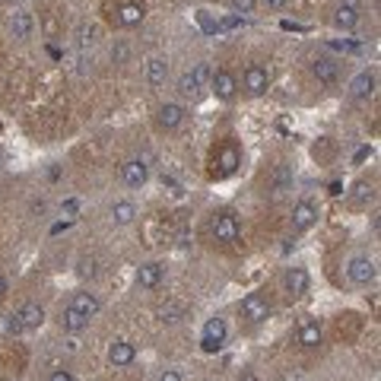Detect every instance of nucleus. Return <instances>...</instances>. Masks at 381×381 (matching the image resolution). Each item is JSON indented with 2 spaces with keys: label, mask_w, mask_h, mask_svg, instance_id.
<instances>
[{
  "label": "nucleus",
  "mask_w": 381,
  "mask_h": 381,
  "mask_svg": "<svg viewBox=\"0 0 381 381\" xmlns=\"http://www.w3.org/2000/svg\"><path fill=\"white\" fill-rule=\"evenodd\" d=\"M238 308H241V318H245L248 324H264L267 318H270V302H267L264 292H248Z\"/></svg>",
  "instance_id": "nucleus-1"
},
{
  "label": "nucleus",
  "mask_w": 381,
  "mask_h": 381,
  "mask_svg": "<svg viewBox=\"0 0 381 381\" xmlns=\"http://www.w3.org/2000/svg\"><path fill=\"white\" fill-rule=\"evenodd\" d=\"M226 334H229L226 321L222 318H210L200 330V349L203 353H219L222 343H226Z\"/></svg>",
  "instance_id": "nucleus-2"
},
{
  "label": "nucleus",
  "mask_w": 381,
  "mask_h": 381,
  "mask_svg": "<svg viewBox=\"0 0 381 381\" xmlns=\"http://www.w3.org/2000/svg\"><path fill=\"white\" fill-rule=\"evenodd\" d=\"M238 232H241V226H238V216H235V213L222 210V213L213 216V235H216V241H222V245H232V241H238Z\"/></svg>",
  "instance_id": "nucleus-3"
},
{
  "label": "nucleus",
  "mask_w": 381,
  "mask_h": 381,
  "mask_svg": "<svg viewBox=\"0 0 381 381\" xmlns=\"http://www.w3.org/2000/svg\"><path fill=\"white\" fill-rule=\"evenodd\" d=\"M346 277H349V283H356V286H368V283H375V277H378V267H375L372 258L359 254V258H353L346 264Z\"/></svg>",
  "instance_id": "nucleus-4"
},
{
  "label": "nucleus",
  "mask_w": 381,
  "mask_h": 381,
  "mask_svg": "<svg viewBox=\"0 0 381 381\" xmlns=\"http://www.w3.org/2000/svg\"><path fill=\"white\" fill-rule=\"evenodd\" d=\"M241 86H245L248 95H264L267 86H270V73H267V67H260V64H248L245 76H241Z\"/></svg>",
  "instance_id": "nucleus-5"
},
{
  "label": "nucleus",
  "mask_w": 381,
  "mask_h": 381,
  "mask_svg": "<svg viewBox=\"0 0 381 381\" xmlns=\"http://www.w3.org/2000/svg\"><path fill=\"white\" fill-rule=\"evenodd\" d=\"M210 89L219 102H232L238 95V80H235L232 70H216L213 80H210Z\"/></svg>",
  "instance_id": "nucleus-6"
},
{
  "label": "nucleus",
  "mask_w": 381,
  "mask_h": 381,
  "mask_svg": "<svg viewBox=\"0 0 381 381\" xmlns=\"http://www.w3.org/2000/svg\"><path fill=\"white\" fill-rule=\"evenodd\" d=\"M283 292L289 302L292 298H302L305 292H308V270H305V267H289L283 277Z\"/></svg>",
  "instance_id": "nucleus-7"
},
{
  "label": "nucleus",
  "mask_w": 381,
  "mask_h": 381,
  "mask_svg": "<svg viewBox=\"0 0 381 381\" xmlns=\"http://www.w3.org/2000/svg\"><path fill=\"white\" fill-rule=\"evenodd\" d=\"M318 222V207L311 200H298L296 207H292V219H289V226H292V232H308L311 226Z\"/></svg>",
  "instance_id": "nucleus-8"
},
{
  "label": "nucleus",
  "mask_w": 381,
  "mask_h": 381,
  "mask_svg": "<svg viewBox=\"0 0 381 381\" xmlns=\"http://www.w3.org/2000/svg\"><path fill=\"white\" fill-rule=\"evenodd\" d=\"M67 308L80 311V315H83V318H89V321H92V318H95V315H99L102 302H99V296H95V292H89V289H80V292H73V296H70Z\"/></svg>",
  "instance_id": "nucleus-9"
},
{
  "label": "nucleus",
  "mask_w": 381,
  "mask_h": 381,
  "mask_svg": "<svg viewBox=\"0 0 381 381\" xmlns=\"http://www.w3.org/2000/svg\"><path fill=\"white\" fill-rule=\"evenodd\" d=\"M156 124H159V131H178V127L184 124V105L165 102V105L156 111Z\"/></svg>",
  "instance_id": "nucleus-10"
},
{
  "label": "nucleus",
  "mask_w": 381,
  "mask_h": 381,
  "mask_svg": "<svg viewBox=\"0 0 381 381\" xmlns=\"http://www.w3.org/2000/svg\"><path fill=\"white\" fill-rule=\"evenodd\" d=\"M146 178H150V169H146L143 159H127V162L121 165V181H124L127 188H143Z\"/></svg>",
  "instance_id": "nucleus-11"
},
{
  "label": "nucleus",
  "mask_w": 381,
  "mask_h": 381,
  "mask_svg": "<svg viewBox=\"0 0 381 381\" xmlns=\"http://www.w3.org/2000/svg\"><path fill=\"white\" fill-rule=\"evenodd\" d=\"M165 277V267L159 260H150V264H140L137 267V286L140 289H156Z\"/></svg>",
  "instance_id": "nucleus-12"
},
{
  "label": "nucleus",
  "mask_w": 381,
  "mask_h": 381,
  "mask_svg": "<svg viewBox=\"0 0 381 381\" xmlns=\"http://www.w3.org/2000/svg\"><path fill=\"white\" fill-rule=\"evenodd\" d=\"M133 359H137V349H133V343H127V340H114L111 346H108V362H111L114 368L131 365Z\"/></svg>",
  "instance_id": "nucleus-13"
},
{
  "label": "nucleus",
  "mask_w": 381,
  "mask_h": 381,
  "mask_svg": "<svg viewBox=\"0 0 381 381\" xmlns=\"http://www.w3.org/2000/svg\"><path fill=\"white\" fill-rule=\"evenodd\" d=\"M375 86H378V76H375L372 70H362V73L353 76V83H349V95H353V99H368V95H375Z\"/></svg>",
  "instance_id": "nucleus-14"
},
{
  "label": "nucleus",
  "mask_w": 381,
  "mask_h": 381,
  "mask_svg": "<svg viewBox=\"0 0 381 381\" xmlns=\"http://www.w3.org/2000/svg\"><path fill=\"white\" fill-rule=\"evenodd\" d=\"M238 162H241L238 150H235V146H222L219 156H216V165H219V169H213V175L216 178H229L235 169H238Z\"/></svg>",
  "instance_id": "nucleus-15"
},
{
  "label": "nucleus",
  "mask_w": 381,
  "mask_h": 381,
  "mask_svg": "<svg viewBox=\"0 0 381 381\" xmlns=\"http://www.w3.org/2000/svg\"><path fill=\"white\" fill-rule=\"evenodd\" d=\"M16 318H19V324H23V330H38L44 324V308L35 302H25L23 308L16 311Z\"/></svg>",
  "instance_id": "nucleus-16"
},
{
  "label": "nucleus",
  "mask_w": 381,
  "mask_h": 381,
  "mask_svg": "<svg viewBox=\"0 0 381 381\" xmlns=\"http://www.w3.org/2000/svg\"><path fill=\"white\" fill-rule=\"evenodd\" d=\"M32 29H35V19H32V13L29 10H16L10 16V32H13V38H29L32 35Z\"/></svg>",
  "instance_id": "nucleus-17"
},
{
  "label": "nucleus",
  "mask_w": 381,
  "mask_h": 381,
  "mask_svg": "<svg viewBox=\"0 0 381 381\" xmlns=\"http://www.w3.org/2000/svg\"><path fill=\"white\" fill-rule=\"evenodd\" d=\"M165 80H169V61L165 57H150L146 61V83L150 86H165Z\"/></svg>",
  "instance_id": "nucleus-18"
},
{
  "label": "nucleus",
  "mask_w": 381,
  "mask_h": 381,
  "mask_svg": "<svg viewBox=\"0 0 381 381\" xmlns=\"http://www.w3.org/2000/svg\"><path fill=\"white\" fill-rule=\"evenodd\" d=\"M315 76H318V83H324V86H334L337 76H340V64H337L334 57H318L315 61Z\"/></svg>",
  "instance_id": "nucleus-19"
},
{
  "label": "nucleus",
  "mask_w": 381,
  "mask_h": 381,
  "mask_svg": "<svg viewBox=\"0 0 381 381\" xmlns=\"http://www.w3.org/2000/svg\"><path fill=\"white\" fill-rule=\"evenodd\" d=\"M143 16H146V10L140 4H124L114 19H118V25H124V29H133V25L143 23Z\"/></svg>",
  "instance_id": "nucleus-20"
},
{
  "label": "nucleus",
  "mask_w": 381,
  "mask_h": 381,
  "mask_svg": "<svg viewBox=\"0 0 381 381\" xmlns=\"http://www.w3.org/2000/svg\"><path fill=\"white\" fill-rule=\"evenodd\" d=\"M334 25H337V29H343V32L356 29V25H359V10L337 4V10H334Z\"/></svg>",
  "instance_id": "nucleus-21"
},
{
  "label": "nucleus",
  "mask_w": 381,
  "mask_h": 381,
  "mask_svg": "<svg viewBox=\"0 0 381 381\" xmlns=\"http://www.w3.org/2000/svg\"><path fill=\"white\" fill-rule=\"evenodd\" d=\"M133 219H137V207H133L131 200H118L111 207V222L114 226H131Z\"/></svg>",
  "instance_id": "nucleus-22"
},
{
  "label": "nucleus",
  "mask_w": 381,
  "mask_h": 381,
  "mask_svg": "<svg viewBox=\"0 0 381 381\" xmlns=\"http://www.w3.org/2000/svg\"><path fill=\"white\" fill-rule=\"evenodd\" d=\"M321 324H318V321H305L302 324V327H298V343H302V346L305 349H315L318 346V343H321Z\"/></svg>",
  "instance_id": "nucleus-23"
},
{
  "label": "nucleus",
  "mask_w": 381,
  "mask_h": 381,
  "mask_svg": "<svg viewBox=\"0 0 381 381\" xmlns=\"http://www.w3.org/2000/svg\"><path fill=\"white\" fill-rule=\"evenodd\" d=\"M61 327L70 330V334H80V330L89 327V318H83L80 311H73V308H64L61 311Z\"/></svg>",
  "instance_id": "nucleus-24"
},
{
  "label": "nucleus",
  "mask_w": 381,
  "mask_h": 381,
  "mask_svg": "<svg viewBox=\"0 0 381 381\" xmlns=\"http://www.w3.org/2000/svg\"><path fill=\"white\" fill-rule=\"evenodd\" d=\"M188 73H190V80L197 83V89H207V86H210V80H213V70H210V64H207V61L194 64V67H190Z\"/></svg>",
  "instance_id": "nucleus-25"
},
{
  "label": "nucleus",
  "mask_w": 381,
  "mask_h": 381,
  "mask_svg": "<svg viewBox=\"0 0 381 381\" xmlns=\"http://www.w3.org/2000/svg\"><path fill=\"white\" fill-rule=\"evenodd\" d=\"M349 200H353L356 207H365L368 200H375V188H372L368 181H359V184L353 188V194H349Z\"/></svg>",
  "instance_id": "nucleus-26"
},
{
  "label": "nucleus",
  "mask_w": 381,
  "mask_h": 381,
  "mask_svg": "<svg viewBox=\"0 0 381 381\" xmlns=\"http://www.w3.org/2000/svg\"><path fill=\"white\" fill-rule=\"evenodd\" d=\"M156 315H159V321H165V324H175V321H181V318H184V305L169 302V305H162V308H159Z\"/></svg>",
  "instance_id": "nucleus-27"
},
{
  "label": "nucleus",
  "mask_w": 381,
  "mask_h": 381,
  "mask_svg": "<svg viewBox=\"0 0 381 381\" xmlns=\"http://www.w3.org/2000/svg\"><path fill=\"white\" fill-rule=\"evenodd\" d=\"M229 6H232V13H254L258 0H229Z\"/></svg>",
  "instance_id": "nucleus-28"
},
{
  "label": "nucleus",
  "mask_w": 381,
  "mask_h": 381,
  "mask_svg": "<svg viewBox=\"0 0 381 381\" xmlns=\"http://www.w3.org/2000/svg\"><path fill=\"white\" fill-rule=\"evenodd\" d=\"M48 381H73V375H70L67 368H54V372L48 375Z\"/></svg>",
  "instance_id": "nucleus-29"
},
{
  "label": "nucleus",
  "mask_w": 381,
  "mask_h": 381,
  "mask_svg": "<svg viewBox=\"0 0 381 381\" xmlns=\"http://www.w3.org/2000/svg\"><path fill=\"white\" fill-rule=\"evenodd\" d=\"M159 381H181V372H178V368H165V372L159 375Z\"/></svg>",
  "instance_id": "nucleus-30"
},
{
  "label": "nucleus",
  "mask_w": 381,
  "mask_h": 381,
  "mask_svg": "<svg viewBox=\"0 0 381 381\" xmlns=\"http://www.w3.org/2000/svg\"><path fill=\"white\" fill-rule=\"evenodd\" d=\"M6 330H10V334H23V324H19L16 315H10V321H6Z\"/></svg>",
  "instance_id": "nucleus-31"
},
{
  "label": "nucleus",
  "mask_w": 381,
  "mask_h": 381,
  "mask_svg": "<svg viewBox=\"0 0 381 381\" xmlns=\"http://www.w3.org/2000/svg\"><path fill=\"white\" fill-rule=\"evenodd\" d=\"M6 292H10V283H6V277H4V273H0V302H4V298H6Z\"/></svg>",
  "instance_id": "nucleus-32"
},
{
  "label": "nucleus",
  "mask_w": 381,
  "mask_h": 381,
  "mask_svg": "<svg viewBox=\"0 0 381 381\" xmlns=\"http://www.w3.org/2000/svg\"><path fill=\"white\" fill-rule=\"evenodd\" d=\"M238 381H260V378L251 372V368H245V372H238Z\"/></svg>",
  "instance_id": "nucleus-33"
},
{
  "label": "nucleus",
  "mask_w": 381,
  "mask_h": 381,
  "mask_svg": "<svg viewBox=\"0 0 381 381\" xmlns=\"http://www.w3.org/2000/svg\"><path fill=\"white\" fill-rule=\"evenodd\" d=\"M76 207H80V203H76V200H67V203H64V213H67V216H73V213H76Z\"/></svg>",
  "instance_id": "nucleus-34"
},
{
  "label": "nucleus",
  "mask_w": 381,
  "mask_h": 381,
  "mask_svg": "<svg viewBox=\"0 0 381 381\" xmlns=\"http://www.w3.org/2000/svg\"><path fill=\"white\" fill-rule=\"evenodd\" d=\"M267 6H270V10H279V6H286V0H264Z\"/></svg>",
  "instance_id": "nucleus-35"
},
{
  "label": "nucleus",
  "mask_w": 381,
  "mask_h": 381,
  "mask_svg": "<svg viewBox=\"0 0 381 381\" xmlns=\"http://www.w3.org/2000/svg\"><path fill=\"white\" fill-rule=\"evenodd\" d=\"M340 6H353V10H359V0H340Z\"/></svg>",
  "instance_id": "nucleus-36"
}]
</instances>
